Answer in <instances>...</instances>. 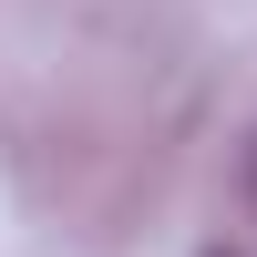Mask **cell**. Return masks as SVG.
Segmentation results:
<instances>
[{
	"label": "cell",
	"instance_id": "cell-1",
	"mask_svg": "<svg viewBox=\"0 0 257 257\" xmlns=\"http://www.w3.org/2000/svg\"><path fill=\"white\" fill-rule=\"evenodd\" d=\"M216 257H226V247H216Z\"/></svg>",
	"mask_w": 257,
	"mask_h": 257
}]
</instances>
